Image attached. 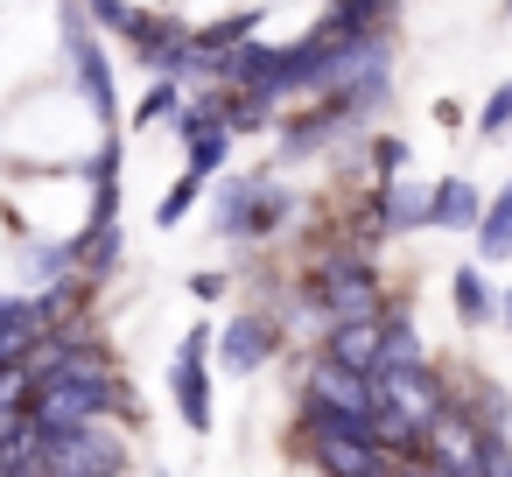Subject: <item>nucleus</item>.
I'll use <instances>...</instances> for the list:
<instances>
[{
  "instance_id": "1",
  "label": "nucleus",
  "mask_w": 512,
  "mask_h": 477,
  "mask_svg": "<svg viewBox=\"0 0 512 477\" xmlns=\"http://www.w3.org/2000/svg\"><path fill=\"white\" fill-rule=\"evenodd\" d=\"M316 309L330 323H365V316H386V288H379V267L358 253V246H337L316 260Z\"/></svg>"
},
{
  "instance_id": "2",
  "label": "nucleus",
  "mask_w": 512,
  "mask_h": 477,
  "mask_svg": "<svg viewBox=\"0 0 512 477\" xmlns=\"http://www.w3.org/2000/svg\"><path fill=\"white\" fill-rule=\"evenodd\" d=\"M36 456L50 477H127V435L113 421L71 428V435H36Z\"/></svg>"
},
{
  "instance_id": "3",
  "label": "nucleus",
  "mask_w": 512,
  "mask_h": 477,
  "mask_svg": "<svg viewBox=\"0 0 512 477\" xmlns=\"http://www.w3.org/2000/svg\"><path fill=\"white\" fill-rule=\"evenodd\" d=\"M295 211V197L281 183H260V176H232L218 183V204H211V225L218 239H267L281 218Z\"/></svg>"
},
{
  "instance_id": "4",
  "label": "nucleus",
  "mask_w": 512,
  "mask_h": 477,
  "mask_svg": "<svg viewBox=\"0 0 512 477\" xmlns=\"http://www.w3.org/2000/svg\"><path fill=\"white\" fill-rule=\"evenodd\" d=\"M64 57H71V78H78L85 106L99 113V134H106V141H120V99H113V64H106V50H99L92 22H85L78 8L64 15Z\"/></svg>"
},
{
  "instance_id": "5",
  "label": "nucleus",
  "mask_w": 512,
  "mask_h": 477,
  "mask_svg": "<svg viewBox=\"0 0 512 477\" xmlns=\"http://www.w3.org/2000/svg\"><path fill=\"white\" fill-rule=\"evenodd\" d=\"M211 323H190L183 344H176V365H169V393H176V414L190 435H211Z\"/></svg>"
},
{
  "instance_id": "6",
  "label": "nucleus",
  "mask_w": 512,
  "mask_h": 477,
  "mask_svg": "<svg viewBox=\"0 0 512 477\" xmlns=\"http://www.w3.org/2000/svg\"><path fill=\"white\" fill-rule=\"evenodd\" d=\"M302 407L337 414V421H372V379H358V372H344L316 351L309 372H302Z\"/></svg>"
},
{
  "instance_id": "7",
  "label": "nucleus",
  "mask_w": 512,
  "mask_h": 477,
  "mask_svg": "<svg viewBox=\"0 0 512 477\" xmlns=\"http://www.w3.org/2000/svg\"><path fill=\"white\" fill-rule=\"evenodd\" d=\"M274 351H281V330H274L267 309H246V316H232V323L218 330V358H225V372H239V379H253Z\"/></svg>"
},
{
  "instance_id": "8",
  "label": "nucleus",
  "mask_w": 512,
  "mask_h": 477,
  "mask_svg": "<svg viewBox=\"0 0 512 477\" xmlns=\"http://www.w3.org/2000/svg\"><path fill=\"white\" fill-rule=\"evenodd\" d=\"M176 127H183V169H190V176H218L225 155H232V120H225V106H190Z\"/></svg>"
},
{
  "instance_id": "9",
  "label": "nucleus",
  "mask_w": 512,
  "mask_h": 477,
  "mask_svg": "<svg viewBox=\"0 0 512 477\" xmlns=\"http://www.w3.org/2000/svg\"><path fill=\"white\" fill-rule=\"evenodd\" d=\"M428 204H435V183H407V176L379 183V190H372V225H379V239L428 232Z\"/></svg>"
},
{
  "instance_id": "10",
  "label": "nucleus",
  "mask_w": 512,
  "mask_h": 477,
  "mask_svg": "<svg viewBox=\"0 0 512 477\" xmlns=\"http://www.w3.org/2000/svg\"><path fill=\"white\" fill-rule=\"evenodd\" d=\"M323 358L358 372V379H379V358H386V316H365V323H330L323 330Z\"/></svg>"
},
{
  "instance_id": "11",
  "label": "nucleus",
  "mask_w": 512,
  "mask_h": 477,
  "mask_svg": "<svg viewBox=\"0 0 512 477\" xmlns=\"http://www.w3.org/2000/svg\"><path fill=\"white\" fill-rule=\"evenodd\" d=\"M127 43H134V57H141V64H148V71H155V78H176V71H183V57H190V43H197V36H190V29H183V22H162V15H141V22H134V36H127Z\"/></svg>"
},
{
  "instance_id": "12",
  "label": "nucleus",
  "mask_w": 512,
  "mask_h": 477,
  "mask_svg": "<svg viewBox=\"0 0 512 477\" xmlns=\"http://www.w3.org/2000/svg\"><path fill=\"white\" fill-rule=\"evenodd\" d=\"M477 225H484V190L470 176H442L435 204H428V232H470L477 239Z\"/></svg>"
},
{
  "instance_id": "13",
  "label": "nucleus",
  "mask_w": 512,
  "mask_h": 477,
  "mask_svg": "<svg viewBox=\"0 0 512 477\" xmlns=\"http://www.w3.org/2000/svg\"><path fill=\"white\" fill-rule=\"evenodd\" d=\"M393 15H400V0H330L323 36L330 43H365V36H386Z\"/></svg>"
},
{
  "instance_id": "14",
  "label": "nucleus",
  "mask_w": 512,
  "mask_h": 477,
  "mask_svg": "<svg viewBox=\"0 0 512 477\" xmlns=\"http://www.w3.org/2000/svg\"><path fill=\"white\" fill-rule=\"evenodd\" d=\"M449 302H456V323H463V330H484V323L498 316V302H505V295H498V288L484 281V267L470 260V267H456V274H449Z\"/></svg>"
},
{
  "instance_id": "15",
  "label": "nucleus",
  "mask_w": 512,
  "mask_h": 477,
  "mask_svg": "<svg viewBox=\"0 0 512 477\" xmlns=\"http://www.w3.org/2000/svg\"><path fill=\"white\" fill-rule=\"evenodd\" d=\"M379 372H428V351H421V330H414V316L393 302L386 309V358H379Z\"/></svg>"
},
{
  "instance_id": "16",
  "label": "nucleus",
  "mask_w": 512,
  "mask_h": 477,
  "mask_svg": "<svg viewBox=\"0 0 512 477\" xmlns=\"http://www.w3.org/2000/svg\"><path fill=\"white\" fill-rule=\"evenodd\" d=\"M491 260H512V183L491 190L484 225H477V267H491Z\"/></svg>"
},
{
  "instance_id": "17",
  "label": "nucleus",
  "mask_w": 512,
  "mask_h": 477,
  "mask_svg": "<svg viewBox=\"0 0 512 477\" xmlns=\"http://www.w3.org/2000/svg\"><path fill=\"white\" fill-rule=\"evenodd\" d=\"M92 225H120V141H106L92 162Z\"/></svg>"
},
{
  "instance_id": "18",
  "label": "nucleus",
  "mask_w": 512,
  "mask_h": 477,
  "mask_svg": "<svg viewBox=\"0 0 512 477\" xmlns=\"http://www.w3.org/2000/svg\"><path fill=\"white\" fill-rule=\"evenodd\" d=\"M71 260H78V274H113L120 267V225H85L71 239Z\"/></svg>"
},
{
  "instance_id": "19",
  "label": "nucleus",
  "mask_w": 512,
  "mask_h": 477,
  "mask_svg": "<svg viewBox=\"0 0 512 477\" xmlns=\"http://www.w3.org/2000/svg\"><path fill=\"white\" fill-rule=\"evenodd\" d=\"M134 120H141V127H155V120H183V85H176V78H155L148 99L134 106Z\"/></svg>"
},
{
  "instance_id": "20",
  "label": "nucleus",
  "mask_w": 512,
  "mask_h": 477,
  "mask_svg": "<svg viewBox=\"0 0 512 477\" xmlns=\"http://www.w3.org/2000/svg\"><path fill=\"white\" fill-rule=\"evenodd\" d=\"M197 197H204V176H190V169H183V176H176V190H169V197L155 204V225H183Z\"/></svg>"
},
{
  "instance_id": "21",
  "label": "nucleus",
  "mask_w": 512,
  "mask_h": 477,
  "mask_svg": "<svg viewBox=\"0 0 512 477\" xmlns=\"http://www.w3.org/2000/svg\"><path fill=\"white\" fill-rule=\"evenodd\" d=\"M505 127H512V85H498V92L477 106V134H484V141H498Z\"/></svg>"
},
{
  "instance_id": "22",
  "label": "nucleus",
  "mask_w": 512,
  "mask_h": 477,
  "mask_svg": "<svg viewBox=\"0 0 512 477\" xmlns=\"http://www.w3.org/2000/svg\"><path fill=\"white\" fill-rule=\"evenodd\" d=\"M85 15L99 29H120V36H134V22H141V8H127V0H85Z\"/></svg>"
},
{
  "instance_id": "23",
  "label": "nucleus",
  "mask_w": 512,
  "mask_h": 477,
  "mask_svg": "<svg viewBox=\"0 0 512 477\" xmlns=\"http://www.w3.org/2000/svg\"><path fill=\"white\" fill-rule=\"evenodd\" d=\"M372 169H379V183H393V176L407 169V141H393V134L372 141Z\"/></svg>"
},
{
  "instance_id": "24",
  "label": "nucleus",
  "mask_w": 512,
  "mask_h": 477,
  "mask_svg": "<svg viewBox=\"0 0 512 477\" xmlns=\"http://www.w3.org/2000/svg\"><path fill=\"white\" fill-rule=\"evenodd\" d=\"M190 295H197V302H218V295H225V274H190Z\"/></svg>"
},
{
  "instance_id": "25",
  "label": "nucleus",
  "mask_w": 512,
  "mask_h": 477,
  "mask_svg": "<svg viewBox=\"0 0 512 477\" xmlns=\"http://www.w3.org/2000/svg\"><path fill=\"white\" fill-rule=\"evenodd\" d=\"M498 323H505V330H512V288H505V302H498Z\"/></svg>"
},
{
  "instance_id": "26",
  "label": "nucleus",
  "mask_w": 512,
  "mask_h": 477,
  "mask_svg": "<svg viewBox=\"0 0 512 477\" xmlns=\"http://www.w3.org/2000/svg\"><path fill=\"white\" fill-rule=\"evenodd\" d=\"M379 477H421V470H414V463H393V470H379Z\"/></svg>"
},
{
  "instance_id": "27",
  "label": "nucleus",
  "mask_w": 512,
  "mask_h": 477,
  "mask_svg": "<svg viewBox=\"0 0 512 477\" xmlns=\"http://www.w3.org/2000/svg\"><path fill=\"white\" fill-rule=\"evenodd\" d=\"M505 15H512V0H505Z\"/></svg>"
}]
</instances>
